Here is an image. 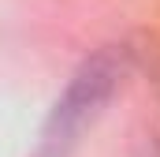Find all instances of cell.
<instances>
[{
  "mask_svg": "<svg viewBox=\"0 0 160 157\" xmlns=\"http://www.w3.org/2000/svg\"><path fill=\"white\" fill-rule=\"evenodd\" d=\"M127 52L123 49H101L89 60H82V68L67 78L63 94L56 97L52 112L45 116L38 135V146L30 157H71L86 138V131L104 116L108 101L116 97V90L127 78Z\"/></svg>",
  "mask_w": 160,
  "mask_h": 157,
  "instance_id": "cell-1",
  "label": "cell"
},
{
  "mask_svg": "<svg viewBox=\"0 0 160 157\" xmlns=\"http://www.w3.org/2000/svg\"><path fill=\"white\" fill-rule=\"evenodd\" d=\"M138 157H160V138H145L138 146Z\"/></svg>",
  "mask_w": 160,
  "mask_h": 157,
  "instance_id": "cell-2",
  "label": "cell"
}]
</instances>
